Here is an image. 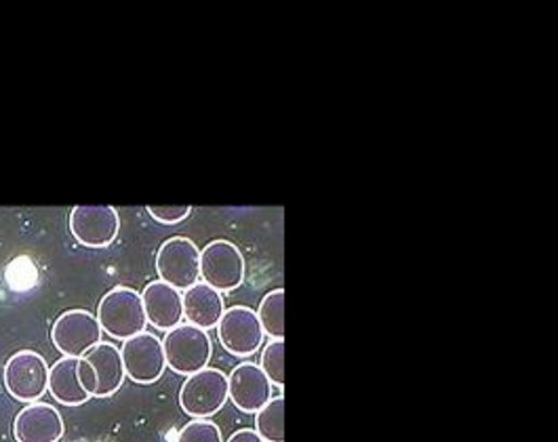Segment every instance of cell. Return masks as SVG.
I'll use <instances>...</instances> for the list:
<instances>
[{"label":"cell","instance_id":"3","mask_svg":"<svg viewBox=\"0 0 558 442\" xmlns=\"http://www.w3.org/2000/svg\"><path fill=\"white\" fill-rule=\"evenodd\" d=\"M124 365L121 349L101 342L78 358V379L92 398H106L123 388Z\"/></svg>","mask_w":558,"mask_h":442},{"label":"cell","instance_id":"2","mask_svg":"<svg viewBox=\"0 0 558 442\" xmlns=\"http://www.w3.org/2000/svg\"><path fill=\"white\" fill-rule=\"evenodd\" d=\"M160 342L167 367L180 376H194L207 369L214 356V342L209 333L190 322L169 329Z\"/></svg>","mask_w":558,"mask_h":442},{"label":"cell","instance_id":"18","mask_svg":"<svg viewBox=\"0 0 558 442\" xmlns=\"http://www.w3.org/2000/svg\"><path fill=\"white\" fill-rule=\"evenodd\" d=\"M255 432L264 442H284V396H272L264 409L255 413Z\"/></svg>","mask_w":558,"mask_h":442},{"label":"cell","instance_id":"11","mask_svg":"<svg viewBox=\"0 0 558 442\" xmlns=\"http://www.w3.org/2000/svg\"><path fill=\"white\" fill-rule=\"evenodd\" d=\"M121 356L126 378L133 379L135 383H155L167 371L162 342L155 333L144 331L135 337H129L121 347Z\"/></svg>","mask_w":558,"mask_h":442},{"label":"cell","instance_id":"10","mask_svg":"<svg viewBox=\"0 0 558 442\" xmlns=\"http://www.w3.org/2000/svg\"><path fill=\"white\" fill-rule=\"evenodd\" d=\"M101 324L97 322V316L74 308L63 312L51 329V342L68 358H81L85 352L101 344Z\"/></svg>","mask_w":558,"mask_h":442},{"label":"cell","instance_id":"13","mask_svg":"<svg viewBox=\"0 0 558 442\" xmlns=\"http://www.w3.org/2000/svg\"><path fill=\"white\" fill-rule=\"evenodd\" d=\"M63 430L60 410L47 403H31L13 421V437L17 442H60Z\"/></svg>","mask_w":558,"mask_h":442},{"label":"cell","instance_id":"16","mask_svg":"<svg viewBox=\"0 0 558 442\" xmlns=\"http://www.w3.org/2000/svg\"><path fill=\"white\" fill-rule=\"evenodd\" d=\"M49 392L65 407H81L92 398L78 379V358L63 356L49 369Z\"/></svg>","mask_w":558,"mask_h":442},{"label":"cell","instance_id":"22","mask_svg":"<svg viewBox=\"0 0 558 442\" xmlns=\"http://www.w3.org/2000/svg\"><path fill=\"white\" fill-rule=\"evenodd\" d=\"M226 442H264L262 441V437L255 432V430H251V428H243V430H236L230 439Z\"/></svg>","mask_w":558,"mask_h":442},{"label":"cell","instance_id":"17","mask_svg":"<svg viewBox=\"0 0 558 442\" xmlns=\"http://www.w3.org/2000/svg\"><path fill=\"white\" fill-rule=\"evenodd\" d=\"M255 312L266 337L284 340V288H275L266 293Z\"/></svg>","mask_w":558,"mask_h":442},{"label":"cell","instance_id":"6","mask_svg":"<svg viewBox=\"0 0 558 442\" xmlns=\"http://www.w3.org/2000/svg\"><path fill=\"white\" fill-rule=\"evenodd\" d=\"M4 388L20 403H36L49 392V365L34 349L13 354L4 365Z\"/></svg>","mask_w":558,"mask_h":442},{"label":"cell","instance_id":"8","mask_svg":"<svg viewBox=\"0 0 558 442\" xmlns=\"http://www.w3.org/2000/svg\"><path fill=\"white\" fill-rule=\"evenodd\" d=\"M121 230L119 211L110 205H76L70 211V232L89 249L110 247Z\"/></svg>","mask_w":558,"mask_h":442},{"label":"cell","instance_id":"12","mask_svg":"<svg viewBox=\"0 0 558 442\" xmlns=\"http://www.w3.org/2000/svg\"><path fill=\"white\" fill-rule=\"evenodd\" d=\"M228 398L243 413H257L272 401V381L255 363H241L228 376Z\"/></svg>","mask_w":558,"mask_h":442},{"label":"cell","instance_id":"21","mask_svg":"<svg viewBox=\"0 0 558 442\" xmlns=\"http://www.w3.org/2000/svg\"><path fill=\"white\" fill-rule=\"evenodd\" d=\"M148 213L153 220L162 223V225H175L190 218L192 207L190 205H150Z\"/></svg>","mask_w":558,"mask_h":442},{"label":"cell","instance_id":"19","mask_svg":"<svg viewBox=\"0 0 558 442\" xmlns=\"http://www.w3.org/2000/svg\"><path fill=\"white\" fill-rule=\"evenodd\" d=\"M262 371L272 381V385L284 388V340H270L259 358Z\"/></svg>","mask_w":558,"mask_h":442},{"label":"cell","instance_id":"5","mask_svg":"<svg viewBox=\"0 0 558 442\" xmlns=\"http://www.w3.org/2000/svg\"><path fill=\"white\" fill-rule=\"evenodd\" d=\"M156 272L162 283L186 291L201 279V249L187 236L167 238L156 253Z\"/></svg>","mask_w":558,"mask_h":442},{"label":"cell","instance_id":"15","mask_svg":"<svg viewBox=\"0 0 558 442\" xmlns=\"http://www.w3.org/2000/svg\"><path fill=\"white\" fill-rule=\"evenodd\" d=\"M223 312V295L211 284L198 281L184 291V318L190 324L209 331L218 327Z\"/></svg>","mask_w":558,"mask_h":442},{"label":"cell","instance_id":"1","mask_svg":"<svg viewBox=\"0 0 558 442\" xmlns=\"http://www.w3.org/2000/svg\"><path fill=\"white\" fill-rule=\"evenodd\" d=\"M95 316L101 324V331L121 342L144 333L148 324L142 293L131 286H114L108 291L101 297Z\"/></svg>","mask_w":558,"mask_h":442},{"label":"cell","instance_id":"14","mask_svg":"<svg viewBox=\"0 0 558 442\" xmlns=\"http://www.w3.org/2000/svg\"><path fill=\"white\" fill-rule=\"evenodd\" d=\"M142 302L148 322L158 331H169L184 322V293L160 279L146 284L142 291Z\"/></svg>","mask_w":558,"mask_h":442},{"label":"cell","instance_id":"4","mask_svg":"<svg viewBox=\"0 0 558 442\" xmlns=\"http://www.w3.org/2000/svg\"><path fill=\"white\" fill-rule=\"evenodd\" d=\"M228 403V376L219 369H203L187 376L180 390V407L192 419H209Z\"/></svg>","mask_w":558,"mask_h":442},{"label":"cell","instance_id":"9","mask_svg":"<svg viewBox=\"0 0 558 442\" xmlns=\"http://www.w3.org/2000/svg\"><path fill=\"white\" fill-rule=\"evenodd\" d=\"M219 344L239 358L253 356L264 344V329L257 312L248 306L226 308L218 324Z\"/></svg>","mask_w":558,"mask_h":442},{"label":"cell","instance_id":"7","mask_svg":"<svg viewBox=\"0 0 558 442\" xmlns=\"http://www.w3.org/2000/svg\"><path fill=\"white\" fill-rule=\"evenodd\" d=\"M201 279L219 293L236 291L245 283V257L230 241H211L201 251Z\"/></svg>","mask_w":558,"mask_h":442},{"label":"cell","instance_id":"20","mask_svg":"<svg viewBox=\"0 0 558 442\" xmlns=\"http://www.w3.org/2000/svg\"><path fill=\"white\" fill-rule=\"evenodd\" d=\"M175 442H223V437L211 419H192L178 432Z\"/></svg>","mask_w":558,"mask_h":442}]
</instances>
